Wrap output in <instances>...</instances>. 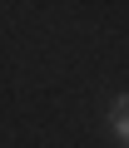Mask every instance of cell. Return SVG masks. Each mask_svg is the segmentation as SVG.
Here are the masks:
<instances>
[{
  "label": "cell",
  "instance_id": "obj_1",
  "mask_svg": "<svg viewBox=\"0 0 129 148\" xmlns=\"http://www.w3.org/2000/svg\"><path fill=\"white\" fill-rule=\"evenodd\" d=\"M109 128H114V138L129 148V94H119V99L109 104Z\"/></svg>",
  "mask_w": 129,
  "mask_h": 148
}]
</instances>
